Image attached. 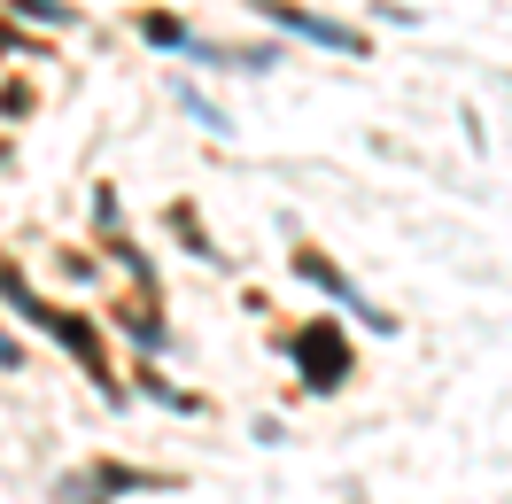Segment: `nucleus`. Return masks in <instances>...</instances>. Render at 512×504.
Instances as JSON below:
<instances>
[{"instance_id":"f257e3e1","label":"nucleus","mask_w":512,"mask_h":504,"mask_svg":"<svg viewBox=\"0 0 512 504\" xmlns=\"http://www.w3.org/2000/svg\"><path fill=\"white\" fill-rule=\"evenodd\" d=\"M295 357L311 365V380H319V388H334V380H342V365H350V357H342V334H334V326H311V334L295 342Z\"/></svg>"},{"instance_id":"f03ea898","label":"nucleus","mask_w":512,"mask_h":504,"mask_svg":"<svg viewBox=\"0 0 512 504\" xmlns=\"http://www.w3.org/2000/svg\"><path fill=\"white\" fill-rule=\"evenodd\" d=\"M264 8H272V16L288 24V32L319 39V47H342V55H357V47H365V39H357V32H342V24H326V16H303V8H280V0H264Z\"/></svg>"}]
</instances>
